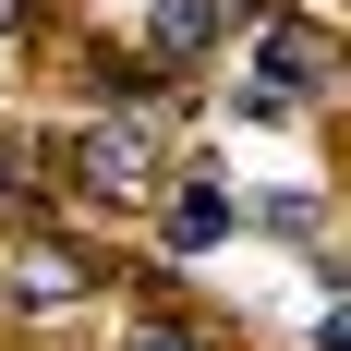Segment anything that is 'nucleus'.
Returning <instances> with one entry per match:
<instances>
[{"instance_id":"1","label":"nucleus","mask_w":351,"mask_h":351,"mask_svg":"<svg viewBox=\"0 0 351 351\" xmlns=\"http://www.w3.org/2000/svg\"><path fill=\"white\" fill-rule=\"evenodd\" d=\"M97 206H145L158 182H170V145H158V121H97V134H73V158H61Z\"/></svg>"},{"instance_id":"2","label":"nucleus","mask_w":351,"mask_h":351,"mask_svg":"<svg viewBox=\"0 0 351 351\" xmlns=\"http://www.w3.org/2000/svg\"><path fill=\"white\" fill-rule=\"evenodd\" d=\"M218 25H230V0H158V12H145V61H158V73L206 61V49H218Z\"/></svg>"},{"instance_id":"3","label":"nucleus","mask_w":351,"mask_h":351,"mask_svg":"<svg viewBox=\"0 0 351 351\" xmlns=\"http://www.w3.org/2000/svg\"><path fill=\"white\" fill-rule=\"evenodd\" d=\"M218 230H230V194H218L206 170H182V194H170V243L194 254V243H218Z\"/></svg>"},{"instance_id":"4","label":"nucleus","mask_w":351,"mask_h":351,"mask_svg":"<svg viewBox=\"0 0 351 351\" xmlns=\"http://www.w3.org/2000/svg\"><path fill=\"white\" fill-rule=\"evenodd\" d=\"M267 230H291V243H303V230H327V206H315V194H267Z\"/></svg>"},{"instance_id":"5","label":"nucleus","mask_w":351,"mask_h":351,"mask_svg":"<svg viewBox=\"0 0 351 351\" xmlns=\"http://www.w3.org/2000/svg\"><path fill=\"white\" fill-rule=\"evenodd\" d=\"M134 351H194V339H170V327H145V339H134Z\"/></svg>"},{"instance_id":"6","label":"nucleus","mask_w":351,"mask_h":351,"mask_svg":"<svg viewBox=\"0 0 351 351\" xmlns=\"http://www.w3.org/2000/svg\"><path fill=\"white\" fill-rule=\"evenodd\" d=\"M12 25H25V0H0V36H12Z\"/></svg>"}]
</instances>
